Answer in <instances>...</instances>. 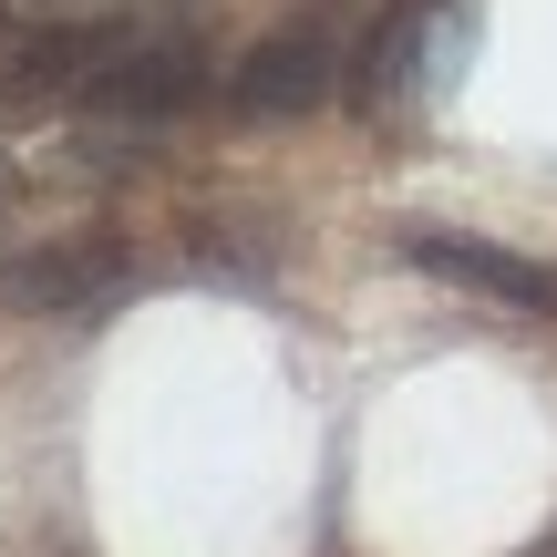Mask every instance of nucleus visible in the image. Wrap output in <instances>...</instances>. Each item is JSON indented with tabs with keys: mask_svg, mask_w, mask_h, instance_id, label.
<instances>
[{
	"mask_svg": "<svg viewBox=\"0 0 557 557\" xmlns=\"http://www.w3.org/2000/svg\"><path fill=\"white\" fill-rule=\"evenodd\" d=\"M465 32H475V21H465L455 0H393V11L351 41V103L382 114V103H403V94H444L455 62H465Z\"/></svg>",
	"mask_w": 557,
	"mask_h": 557,
	"instance_id": "1",
	"label": "nucleus"
},
{
	"mask_svg": "<svg viewBox=\"0 0 557 557\" xmlns=\"http://www.w3.org/2000/svg\"><path fill=\"white\" fill-rule=\"evenodd\" d=\"M351 83V32H341V0H310L299 21H278L259 52L227 73V103L238 114H310Z\"/></svg>",
	"mask_w": 557,
	"mask_h": 557,
	"instance_id": "2",
	"label": "nucleus"
},
{
	"mask_svg": "<svg viewBox=\"0 0 557 557\" xmlns=\"http://www.w3.org/2000/svg\"><path fill=\"white\" fill-rule=\"evenodd\" d=\"M413 269L455 278V289H475V299H506V310H557V269L517 259V248H485V238H444V227H423Z\"/></svg>",
	"mask_w": 557,
	"mask_h": 557,
	"instance_id": "3",
	"label": "nucleus"
},
{
	"mask_svg": "<svg viewBox=\"0 0 557 557\" xmlns=\"http://www.w3.org/2000/svg\"><path fill=\"white\" fill-rule=\"evenodd\" d=\"M0 289L32 299V310H103V299L124 289V248L114 238H62V248H41V259H11Z\"/></svg>",
	"mask_w": 557,
	"mask_h": 557,
	"instance_id": "4",
	"label": "nucleus"
},
{
	"mask_svg": "<svg viewBox=\"0 0 557 557\" xmlns=\"http://www.w3.org/2000/svg\"><path fill=\"white\" fill-rule=\"evenodd\" d=\"M11 186H21V176H11V156H0V197H11Z\"/></svg>",
	"mask_w": 557,
	"mask_h": 557,
	"instance_id": "5",
	"label": "nucleus"
}]
</instances>
